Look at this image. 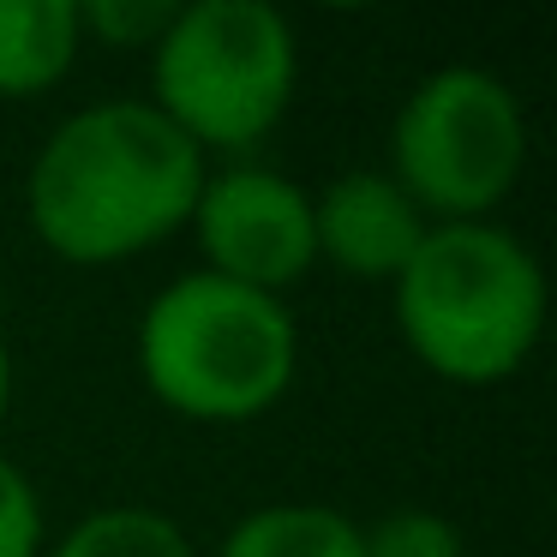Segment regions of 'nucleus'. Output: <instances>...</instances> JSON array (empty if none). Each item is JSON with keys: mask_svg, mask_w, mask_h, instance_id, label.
I'll return each instance as SVG.
<instances>
[{"mask_svg": "<svg viewBox=\"0 0 557 557\" xmlns=\"http://www.w3.org/2000/svg\"><path fill=\"white\" fill-rule=\"evenodd\" d=\"M205 174V150L145 97L90 102L42 138L25 181V216L61 264H126L193 222Z\"/></svg>", "mask_w": 557, "mask_h": 557, "instance_id": "f257e3e1", "label": "nucleus"}, {"mask_svg": "<svg viewBox=\"0 0 557 557\" xmlns=\"http://www.w3.org/2000/svg\"><path fill=\"white\" fill-rule=\"evenodd\" d=\"M396 330L432 377L504 384L545 336V270L497 222H432L389 282Z\"/></svg>", "mask_w": 557, "mask_h": 557, "instance_id": "f03ea898", "label": "nucleus"}, {"mask_svg": "<svg viewBox=\"0 0 557 557\" xmlns=\"http://www.w3.org/2000/svg\"><path fill=\"white\" fill-rule=\"evenodd\" d=\"M300 372V330L276 294L210 270L174 276L138 318V377L169 413L240 425L270 413Z\"/></svg>", "mask_w": 557, "mask_h": 557, "instance_id": "7ed1b4c3", "label": "nucleus"}, {"mask_svg": "<svg viewBox=\"0 0 557 557\" xmlns=\"http://www.w3.org/2000/svg\"><path fill=\"white\" fill-rule=\"evenodd\" d=\"M300 90L294 25L264 0H193L150 49V109L210 157H246Z\"/></svg>", "mask_w": 557, "mask_h": 557, "instance_id": "20e7f679", "label": "nucleus"}, {"mask_svg": "<svg viewBox=\"0 0 557 557\" xmlns=\"http://www.w3.org/2000/svg\"><path fill=\"white\" fill-rule=\"evenodd\" d=\"M528 169V114L485 66H437L389 126V181L425 222H492Z\"/></svg>", "mask_w": 557, "mask_h": 557, "instance_id": "39448f33", "label": "nucleus"}, {"mask_svg": "<svg viewBox=\"0 0 557 557\" xmlns=\"http://www.w3.org/2000/svg\"><path fill=\"white\" fill-rule=\"evenodd\" d=\"M186 228L198 234L210 276L276 294V300L318 264L312 193L276 169H258V162L210 169Z\"/></svg>", "mask_w": 557, "mask_h": 557, "instance_id": "423d86ee", "label": "nucleus"}, {"mask_svg": "<svg viewBox=\"0 0 557 557\" xmlns=\"http://www.w3.org/2000/svg\"><path fill=\"white\" fill-rule=\"evenodd\" d=\"M425 228L432 222L377 169H348L312 198L318 258L354 282H396L401 264L413 258V246L425 240Z\"/></svg>", "mask_w": 557, "mask_h": 557, "instance_id": "0eeeda50", "label": "nucleus"}, {"mask_svg": "<svg viewBox=\"0 0 557 557\" xmlns=\"http://www.w3.org/2000/svg\"><path fill=\"white\" fill-rule=\"evenodd\" d=\"M78 0H0V102L54 90L78 66Z\"/></svg>", "mask_w": 557, "mask_h": 557, "instance_id": "6e6552de", "label": "nucleus"}, {"mask_svg": "<svg viewBox=\"0 0 557 557\" xmlns=\"http://www.w3.org/2000/svg\"><path fill=\"white\" fill-rule=\"evenodd\" d=\"M216 557H360V521L330 504H264L222 533Z\"/></svg>", "mask_w": 557, "mask_h": 557, "instance_id": "1a4fd4ad", "label": "nucleus"}, {"mask_svg": "<svg viewBox=\"0 0 557 557\" xmlns=\"http://www.w3.org/2000/svg\"><path fill=\"white\" fill-rule=\"evenodd\" d=\"M49 557H198L186 528L150 504H109L54 540Z\"/></svg>", "mask_w": 557, "mask_h": 557, "instance_id": "9d476101", "label": "nucleus"}, {"mask_svg": "<svg viewBox=\"0 0 557 557\" xmlns=\"http://www.w3.org/2000/svg\"><path fill=\"white\" fill-rule=\"evenodd\" d=\"M360 557H461V533L437 509H389L360 528Z\"/></svg>", "mask_w": 557, "mask_h": 557, "instance_id": "9b49d317", "label": "nucleus"}, {"mask_svg": "<svg viewBox=\"0 0 557 557\" xmlns=\"http://www.w3.org/2000/svg\"><path fill=\"white\" fill-rule=\"evenodd\" d=\"M174 0H85L78 30L102 37L109 49H157V37L174 25Z\"/></svg>", "mask_w": 557, "mask_h": 557, "instance_id": "f8f14e48", "label": "nucleus"}, {"mask_svg": "<svg viewBox=\"0 0 557 557\" xmlns=\"http://www.w3.org/2000/svg\"><path fill=\"white\" fill-rule=\"evenodd\" d=\"M49 521H42V497L18 461L0 456V557H42Z\"/></svg>", "mask_w": 557, "mask_h": 557, "instance_id": "ddd939ff", "label": "nucleus"}, {"mask_svg": "<svg viewBox=\"0 0 557 557\" xmlns=\"http://www.w3.org/2000/svg\"><path fill=\"white\" fill-rule=\"evenodd\" d=\"M7 408H13V348L0 336V420H7Z\"/></svg>", "mask_w": 557, "mask_h": 557, "instance_id": "4468645a", "label": "nucleus"}]
</instances>
